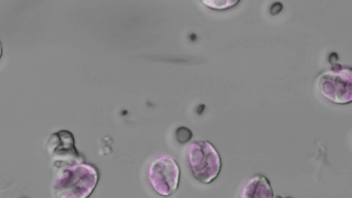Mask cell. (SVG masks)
I'll return each mask as SVG.
<instances>
[{
    "label": "cell",
    "instance_id": "cell-1",
    "mask_svg": "<svg viewBox=\"0 0 352 198\" xmlns=\"http://www.w3.org/2000/svg\"><path fill=\"white\" fill-rule=\"evenodd\" d=\"M99 175L94 165L83 162L60 168L54 184L56 198H88Z\"/></svg>",
    "mask_w": 352,
    "mask_h": 198
},
{
    "label": "cell",
    "instance_id": "cell-2",
    "mask_svg": "<svg viewBox=\"0 0 352 198\" xmlns=\"http://www.w3.org/2000/svg\"><path fill=\"white\" fill-rule=\"evenodd\" d=\"M186 160L192 175L201 184L212 182L220 173L221 157L208 141L197 140L190 143L186 151Z\"/></svg>",
    "mask_w": 352,
    "mask_h": 198
},
{
    "label": "cell",
    "instance_id": "cell-3",
    "mask_svg": "<svg viewBox=\"0 0 352 198\" xmlns=\"http://www.w3.org/2000/svg\"><path fill=\"white\" fill-rule=\"evenodd\" d=\"M351 68L338 63L318 76L317 84L320 94L329 101L344 104L351 102Z\"/></svg>",
    "mask_w": 352,
    "mask_h": 198
},
{
    "label": "cell",
    "instance_id": "cell-4",
    "mask_svg": "<svg viewBox=\"0 0 352 198\" xmlns=\"http://www.w3.org/2000/svg\"><path fill=\"white\" fill-rule=\"evenodd\" d=\"M180 169L175 160L163 154L153 158L146 169V177L153 190L160 196L168 197L178 188Z\"/></svg>",
    "mask_w": 352,
    "mask_h": 198
},
{
    "label": "cell",
    "instance_id": "cell-5",
    "mask_svg": "<svg viewBox=\"0 0 352 198\" xmlns=\"http://www.w3.org/2000/svg\"><path fill=\"white\" fill-rule=\"evenodd\" d=\"M47 149L53 157L54 166L58 168L82 162L70 131L61 130L53 133L48 140Z\"/></svg>",
    "mask_w": 352,
    "mask_h": 198
},
{
    "label": "cell",
    "instance_id": "cell-6",
    "mask_svg": "<svg viewBox=\"0 0 352 198\" xmlns=\"http://www.w3.org/2000/svg\"><path fill=\"white\" fill-rule=\"evenodd\" d=\"M239 198H274L269 179L261 174L248 178L243 184Z\"/></svg>",
    "mask_w": 352,
    "mask_h": 198
},
{
    "label": "cell",
    "instance_id": "cell-7",
    "mask_svg": "<svg viewBox=\"0 0 352 198\" xmlns=\"http://www.w3.org/2000/svg\"><path fill=\"white\" fill-rule=\"evenodd\" d=\"M209 8L216 10H223L231 8L239 2L236 0H204L201 1Z\"/></svg>",
    "mask_w": 352,
    "mask_h": 198
},
{
    "label": "cell",
    "instance_id": "cell-8",
    "mask_svg": "<svg viewBox=\"0 0 352 198\" xmlns=\"http://www.w3.org/2000/svg\"><path fill=\"white\" fill-rule=\"evenodd\" d=\"M177 141L182 144L188 142L192 137V133L190 129L185 126H181L176 131Z\"/></svg>",
    "mask_w": 352,
    "mask_h": 198
},
{
    "label": "cell",
    "instance_id": "cell-9",
    "mask_svg": "<svg viewBox=\"0 0 352 198\" xmlns=\"http://www.w3.org/2000/svg\"><path fill=\"white\" fill-rule=\"evenodd\" d=\"M283 9V4L280 2L274 3L270 8V12L272 14H276L279 13Z\"/></svg>",
    "mask_w": 352,
    "mask_h": 198
},
{
    "label": "cell",
    "instance_id": "cell-10",
    "mask_svg": "<svg viewBox=\"0 0 352 198\" xmlns=\"http://www.w3.org/2000/svg\"><path fill=\"white\" fill-rule=\"evenodd\" d=\"M274 198H293V197H291L276 196Z\"/></svg>",
    "mask_w": 352,
    "mask_h": 198
},
{
    "label": "cell",
    "instance_id": "cell-11",
    "mask_svg": "<svg viewBox=\"0 0 352 198\" xmlns=\"http://www.w3.org/2000/svg\"><path fill=\"white\" fill-rule=\"evenodd\" d=\"M1 54H2V47H1V42H0V58L1 56Z\"/></svg>",
    "mask_w": 352,
    "mask_h": 198
}]
</instances>
